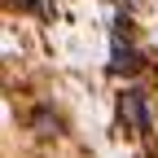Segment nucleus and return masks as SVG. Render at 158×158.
Here are the masks:
<instances>
[{"instance_id": "obj_1", "label": "nucleus", "mask_w": 158, "mask_h": 158, "mask_svg": "<svg viewBox=\"0 0 158 158\" xmlns=\"http://www.w3.org/2000/svg\"><path fill=\"white\" fill-rule=\"evenodd\" d=\"M123 114L132 118V123L136 127H141V132H149V114H145V92H123Z\"/></svg>"}, {"instance_id": "obj_2", "label": "nucleus", "mask_w": 158, "mask_h": 158, "mask_svg": "<svg viewBox=\"0 0 158 158\" xmlns=\"http://www.w3.org/2000/svg\"><path fill=\"white\" fill-rule=\"evenodd\" d=\"M141 66V53L136 48H123V44H114V62H110V70L114 75H123V70H136Z\"/></svg>"}, {"instance_id": "obj_3", "label": "nucleus", "mask_w": 158, "mask_h": 158, "mask_svg": "<svg viewBox=\"0 0 158 158\" xmlns=\"http://www.w3.org/2000/svg\"><path fill=\"white\" fill-rule=\"evenodd\" d=\"M27 5H31V9H35V13H44V18H48V13H53V5H48V0H27Z\"/></svg>"}]
</instances>
